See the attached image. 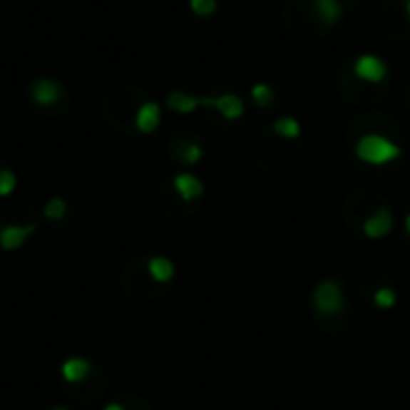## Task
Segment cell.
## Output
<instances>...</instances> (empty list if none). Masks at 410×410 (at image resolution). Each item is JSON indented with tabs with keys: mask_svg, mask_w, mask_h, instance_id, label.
<instances>
[{
	"mask_svg": "<svg viewBox=\"0 0 410 410\" xmlns=\"http://www.w3.org/2000/svg\"><path fill=\"white\" fill-rule=\"evenodd\" d=\"M202 106H211L228 121H237L245 113V103L237 94H221V96H202Z\"/></svg>",
	"mask_w": 410,
	"mask_h": 410,
	"instance_id": "4",
	"label": "cell"
},
{
	"mask_svg": "<svg viewBox=\"0 0 410 410\" xmlns=\"http://www.w3.org/2000/svg\"><path fill=\"white\" fill-rule=\"evenodd\" d=\"M372 300H374V305L379 307V309H391V307L396 305V300H399V295H396V290H394V288H389V286H386V288H379V290H376Z\"/></svg>",
	"mask_w": 410,
	"mask_h": 410,
	"instance_id": "16",
	"label": "cell"
},
{
	"mask_svg": "<svg viewBox=\"0 0 410 410\" xmlns=\"http://www.w3.org/2000/svg\"><path fill=\"white\" fill-rule=\"evenodd\" d=\"M168 106L178 113H193L197 106H202V98H195L190 94H180V91H175V94L168 96Z\"/></svg>",
	"mask_w": 410,
	"mask_h": 410,
	"instance_id": "12",
	"label": "cell"
},
{
	"mask_svg": "<svg viewBox=\"0 0 410 410\" xmlns=\"http://www.w3.org/2000/svg\"><path fill=\"white\" fill-rule=\"evenodd\" d=\"M362 230H365V235L372 237V240H381V237H386L394 230V214L386 207L376 209L365 221Z\"/></svg>",
	"mask_w": 410,
	"mask_h": 410,
	"instance_id": "5",
	"label": "cell"
},
{
	"mask_svg": "<svg viewBox=\"0 0 410 410\" xmlns=\"http://www.w3.org/2000/svg\"><path fill=\"white\" fill-rule=\"evenodd\" d=\"M56 410H65V408H56Z\"/></svg>",
	"mask_w": 410,
	"mask_h": 410,
	"instance_id": "24",
	"label": "cell"
},
{
	"mask_svg": "<svg viewBox=\"0 0 410 410\" xmlns=\"http://www.w3.org/2000/svg\"><path fill=\"white\" fill-rule=\"evenodd\" d=\"M252 98H255V103L260 106V108H269L271 103H274V89L269 87V84H255L252 87Z\"/></svg>",
	"mask_w": 410,
	"mask_h": 410,
	"instance_id": "14",
	"label": "cell"
},
{
	"mask_svg": "<svg viewBox=\"0 0 410 410\" xmlns=\"http://www.w3.org/2000/svg\"><path fill=\"white\" fill-rule=\"evenodd\" d=\"M190 5H193V12H197L200 17L214 15L216 10V0H190Z\"/></svg>",
	"mask_w": 410,
	"mask_h": 410,
	"instance_id": "17",
	"label": "cell"
},
{
	"mask_svg": "<svg viewBox=\"0 0 410 410\" xmlns=\"http://www.w3.org/2000/svg\"><path fill=\"white\" fill-rule=\"evenodd\" d=\"M300 123L295 121V118H279V121L274 123V132L279 137H283V140H297L300 137Z\"/></svg>",
	"mask_w": 410,
	"mask_h": 410,
	"instance_id": "13",
	"label": "cell"
},
{
	"mask_svg": "<svg viewBox=\"0 0 410 410\" xmlns=\"http://www.w3.org/2000/svg\"><path fill=\"white\" fill-rule=\"evenodd\" d=\"M312 305H314L317 312L324 314V317L343 312V307H346V295H343L341 283L336 279H324L319 286L314 288Z\"/></svg>",
	"mask_w": 410,
	"mask_h": 410,
	"instance_id": "2",
	"label": "cell"
},
{
	"mask_svg": "<svg viewBox=\"0 0 410 410\" xmlns=\"http://www.w3.org/2000/svg\"><path fill=\"white\" fill-rule=\"evenodd\" d=\"M173 185L183 200H197V197H202V193H204V185L200 183V178H195L190 173H180L173 180Z\"/></svg>",
	"mask_w": 410,
	"mask_h": 410,
	"instance_id": "8",
	"label": "cell"
},
{
	"mask_svg": "<svg viewBox=\"0 0 410 410\" xmlns=\"http://www.w3.org/2000/svg\"><path fill=\"white\" fill-rule=\"evenodd\" d=\"M401 154L403 151L399 144H394L381 135H365L355 144V156L362 163H369V166H386V163L396 161Z\"/></svg>",
	"mask_w": 410,
	"mask_h": 410,
	"instance_id": "1",
	"label": "cell"
},
{
	"mask_svg": "<svg viewBox=\"0 0 410 410\" xmlns=\"http://www.w3.org/2000/svg\"><path fill=\"white\" fill-rule=\"evenodd\" d=\"M158 118H161V113H158V106L156 103H144L142 111L137 113V128H140L142 132H154L156 125H158Z\"/></svg>",
	"mask_w": 410,
	"mask_h": 410,
	"instance_id": "11",
	"label": "cell"
},
{
	"mask_svg": "<svg viewBox=\"0 0 410 410\" xmlns=\"http://www.w3.org/2000/svg\"><path fill=\"white\" fill-rule=\"evenodd\" d=\"M34 233V226H8L0 230V247L5 250H17L19 245H24V240Z\"/></svg>",
	"mask_w": 410,
	"mask_h": 410,
	"instance_id": "6",
	"label": "cell"
},
{
	"mask_svg": "<svg viewBox=\"0 0 410 410\" xmlns=\"http://www.w3.org/2000/svg\"><path fill=\"white\" fill-rule=\"evenodd\" d=\"M180 158H183L185 163H197L202 158V149L197 147V144H185Z\"/></svg>",
	"mask_w": 410,
	"mask_h": 410,
	"instance_id": "18",
	"label": "cell"
},
{
	"mask_svg": "<svg viewBox=\"0 0 410 410\" xmlns=\"http://www.w3.org/2000/svg\"><path fill=\"white\" fill-rule=\"evenodd\" d=\"M15 190V175L10 170H3L0 173V195H10Z\"/></svg>",
	"mask_w": 410,
	"mask_h": 410,
	"instance_id": "20",
	"label": "cell"
},
{
	"mask_svg": "<svg viewBox=\"0 0 410 410\" xmlns=\"http://www.w3.org/2000/svg\"><path fill=\"white\" fill-rule=\"evenodd\" d=\"M312 5L317 10V17L327 26H334L343 17V8L339 0H312Z\"/></svg>",
	"mask_w": 410,
	"mask_h": 410,
	"instance_id": "9",
	"label": "cell"
},
{
	"mask_svg": "<svg viewBox=\"0 0 410 410\" xmlns=\"http://www.w3.org/2000/svg\"><path fill=\"white\" fill-rule=\"evenodd\" d=\"M106 410H125V408L118 406V403H111V406H106Z\"/></svg>",
	"mask_w": 410,
	"mask_h": 410,
	"instance_id": "21",
	"label": "cell"
},
{
	"mask_svg": "<svg viewBox=\"0 0 410 410\" xmlns=\"http://www.w3.org/2000/svg\"><path fill=\"white\" fill-rule=\"evenodd\" d=\"M353 70H355V77H360L362 82H369V84H379L384 82L386 77V63L376 56H369V53H365V56H360L358 61H355Z\"/></svg>",
	"mask_w": 410,
	"mask_h": 410,
	"instance_id": "3",
	"label": "cell"
},
{
	"mask_svg": "<svg viewBox=\"0 0 410 410\" xmlns=\"http://www.w3.org/2000/svg\"><path fill=\"white\" fill-rule=\"evenodd\" d=\"M149 274L158 283H168L175 276V267L168 257H151L149 260Z\"/></svg>",
	"mask_w": 410,
	"mask_h": 410,
	"instance_id": "10",
	"label": "cell"
},
{
	"mask_svg": "<svg viewBox=\"0 0 410 410\" xmlns=\"http://www.w3.org/2000/svg\"><path fill=\"white\" fill-rule=\"evenodd\" d=\"M406 233L410 235V214L406 216Z\"/></svg>",
	"mask_w": 410,
	"mask_h": 410,
	"instance_id": "22",
	"label": "cell"
},
{
	"mask_svg": "<svg viewBox=\"0 0 410 410\" xmlns=\"http://www.w3.org/2000/svg\"><path fill=\"white\" fill-rule=\"evenodd\" d=\"M63 379L65 381H72V384H79L84 381L91 372V365L84 358H70L68 362H63Z\"/></svg>",
	"mask_w": 410,
	"mask_h": 410,
	"instance_id": "7",
	"label": "cell"
},
{
	"mask_svg": "<svg viewBox=\"0 0 410 410\" xmlns=\"http://www.w3.org/2000/svg\"><path fill=\"white\" fill-rule=\"evenodd\" d=\"M406 12H408V17H410V0H408V3H406Z\"/></svg>",
	"mask_w": 410,
	"mask_h": 410,
	"instance_id": "23",
	"label": "cell"
},
{
	"mask_svg": "<svg viewBox=\"0 0 410 410\" xmlns=\"http://www.w3.org/2000/svg\"><path fill=\"white\" fill-rule=\"evenodd\" d=\"M46 216L48 218H63L65 216V202L63 200H51L48 204H46Z\"/></svg>",
	"mask_w": 410,
	"mask_h": 410,
	"instance_id": "19",
	"label": "cell"
},
{
	"mask_svg": "<svg viewBox=\"0 0 410 410\" xmlns=\"http://www.w3.org/2000/svg\"><path fill=\"white\" fill-rule=\"evenodd\" d=\"M34 98L39 103H53L58 98V87L53 82H39L34 87Z\"/></svg>",
	"mask_w": 410,
	"mask_h": 410,
	"instance_id": "15",
	"label": "cell"
}]
</instances>
